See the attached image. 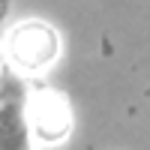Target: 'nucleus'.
<instances>
[{
  "mask_svg": "<svg viewBox=\"0 0 150 150\" xmlns=\"http://www.w3.org/2000/svg\"><path fill=\"white\" fill-rule=\"evenodd\" d=\"M3 99H6V78L0 75V102H3Z\"/></svg>",
  "mask_w": 150,
  "mask_h": 150,
  "instance_id": "obj_5",
  "label": "nucleus"
},
{
  "mask_svg": "<svg viewBox=\"0 0 150 150\" xmlns=\"http://www.w3.org/2000/svg\"><path fill=\"white\" fill-rule=\"evenodd\" d=\"M60 54V36L45 21H21L3 39V57L18 72H42Z\"/></svg>",
  "mask_w": 150,
  "mask_h": 150,
  "instance_id": "obj_1",
  "label": "nucleus"
},
{
  "mask_svg": "<svg viewBox=\"0 0 150 150\" xmlns=\"http://www.w3.org/2000/svg\"><path fill=\"white\" fill-rule=\"evenodd\" d=\"M6 12H9V0H0V21L6 18Z\"/></svg>",
  "mask_w": 150,
  "mask_h": 150,
  "instance_id": "obj_4",
  "label": "nucleus"
},
{
  "mask_svg": "<svg viewBox=\"0 0 150 150\" xmlns=\"http://www.w3.org/2000/svg\"><path fill=\"white\" fill-rule=\"evenodd\" d=\"M30 120L27 105L21 99H3L0 102V150H33L30 144Z\"/></svg>",
  "mask_w": 150,
  "mask_h": 150,
  "instance_id": "obj_3",
  "label": "nucleus"
},
{
  "mask_svg": "<svg viewBox=\"0 0 150 150\" xmlns=\"http://www.w3.org/2000/svg\"><path fill=\"white\" fill-rule=\"evenodd\" d=\"M27 120H30V132L36 141L42 144H57L63 141L69 129H72V114H69V102L54 90H36L27 102Z\"/></svg>",
  "mask_w": 150,
  "mask_h": 150,
  "instance_id": "obj_2",
  "label": "nucleus"
}]
</instances>
